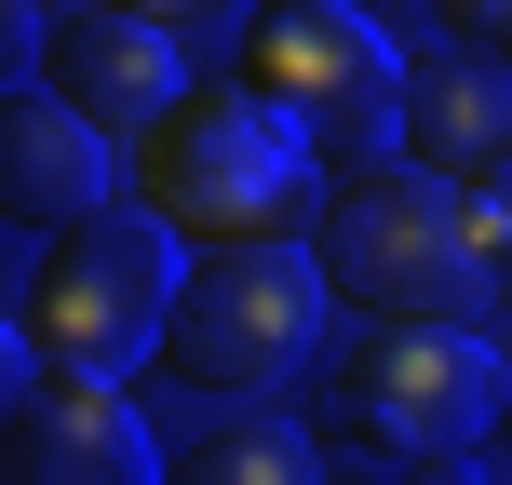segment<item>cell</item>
Listing matches in <instances>:
<instances>
[{
	"instance_id": "cell-3",
	"label": "cell",
	"mask_w": 512,
	"mask_h": 485,
	"mask_svg": "<svg viewBox=\"0 0 512 485\" xmlns=\"http://www.w3.org/2000/svg\"><path fill=\"white\" fill-rule=\"evenodd\" d=\"M499 418V337L459 324V337H391L364 324L351 351L324 364V485H364V459H472Z\"/></svg>"
},
{
	"instance_id": "cell-11",
	"label": "cell",
	"mask_w": 512,
	"mask_h": 485,
	"mask_svg": "<svg viewBox=\"0 0 512 485\" xmlns=\"http://www.w3.org/2000/svg\"><path fill=\"white\" fill-rule=\"evenodd\" d=\"M162 485H324V459H310L297 432H270V418H256V432H203V445H176V472Z\"/></svg>"
},
{
	"instance_id": "cell-16",
	"label": "cell",
	"mask_w": 512,
	"mask_h": 485,
	"mask_svg": "<svg viewBox=\"0 0 512 485\" xmlns=\"http://www.w3.org/2000/svg\"><path fill=\"white\" fill-rule=\"evenodd\" d=\"M391 485H486V459H418V472H391Z\"/></svg>"
},
{
	"instance_id": "cell-6",
	"label": "cell",
	"mask_w": 512,
	"mask_h": 485,
	"mask_svg": "<svg viewBox=\"0 0 512 485\" xmlns=\"http://www.w3.org/2000/svg\"><path fill=\"white\" fill-rule=\"evenodd\" d=\"M310 337H324V270H310V243L189 256L176 310H162V364H176L189 391H270Z\"/></svg>"
},
{
	"instance_id": "cell-15",
	"label": "cell",
	"mask_w": 512,
	"mask_h": 485,
	"mask_svg": "<svg viewBox=\"0 0 512 485\" xmlns=\"http://www.w3.org/2000/svg\"><path fill=\"white\" fill-rule=\"evenodd\" d=\"M27 391H41V351H27V324H14V310H0V418H14Z\"/></svg>"
},
{
	"instance_id": "cell-8",
	"label": "cell",
	"mask_w": 512,
	"mask_h": 485,
	"mask_svg": "<svg viewBox=\"0 0 512 485\" xmlns=\"http://www.w3.org/2000/svg\"><path fill=\"white\" fill-rule=\"evenodd\" d=\"M108 189H122V149L81 135L41 81H14V95H0V230L68 243V230H95V216H108Z\"/></svg>"
},
{
	"instance_id": "cell-14",
	"label": "cell",
	"mask_w": 512,
	"mask_h": 485,
	"mask_svg": "<svg viewBox=\"0 0 512 485\" xmlns=\"http://www.w3.org/2000/svg\"><path fill=\"white\" fill-rule=\"evenodd\" d=\"M27 68H41V14H27V0H0V95H14Z\"/></svg>"
},
{
	"instance_id": "cell-1",
	"label": "cell",
	"mask_w": 512,
	"mask_h": 485,
	"mask_svg": "<svg viewBox=\"0 0 512 485\" xmlns=\"http://www.w3.org/2000/svg\"><path fill=\"white\" fill-rule=\"evenodd\" d=\"M135 216H149L162 243H203V256H230V243H310L324 162H310L297 122L256 108L243 81H189V95L135 135Z\"/></svg>"
},
{
	"instance_id": "cell-4",
	"label": "cell",
	"mask_w": 512,
	"mask_h": 485,
	"mask_svg": "<svg viewBox=\"0 0 512 485\" xmlns=\"http://www.w3.org/2000/svg\"><path fill=\"white\" fill-rule=\"evenodd\" d=\"M162 310H176V243L149 230L135 203H108L95 230L41 243V283H27V351L41 378H81V391H122L135 364L162 351Z\"/></svg>"
},
{
	"instance_id": "cell-17",
	"label": "cell",
	"mask_w": 512,
	"mask_h": 485,
	"mask_svg": "<svg viewBox=\"0 0 512 485\" xmlns=\"http://www.w3.org/2000/svg\"><path fill=\"white\" fill-rule=\"evenodd\" d=\"M499 405H512V337H499Z\"/></svg>"
},
{
	"instance_id": "cell-5",
	"label": "cell",
	"mask_w": 512,
	"mask_h": 485,
	"mask_svg": "<svg viewBox=\"0 0 512 485\" xmlns=\"http://www.w3.org/2000/svg\"><path fill=\"white\" fill-rule=\"evenodd\" d=\"M243 95L283 108L310 162L337 149L364 176V162H391V135H405V54H391V27L337 14V0H283V14L243 27Z\"/></svg>"
},
{
	"instance_id": "cell-10",
	"label": "cell",
	"mask_w": 512,
	"mask_h": 485,
	"mask_svg": "<svg viewBox=\"0 0 512 485\" xmlns=\"http://www.w3.org/2000/svg\"><path fill=\"white\" fill-rule=\"evenodd\" d=\"M391 162H405V176H432V189L512 176V81L472 68V54L405 68V135H391Z\"/></svg>"
},
{
	"instance_id": "cell-7",
	"label": "cell",
	"mask_w": 512,
	"mask_h": 485,
	"mask_svg": "<svg viewBox=\"0 0 512 485\" xmlns=\"http://www.w3.org/2000/svg\"><path fill=\"white\" fill-rule=\"evenodd\" d=\"M41 95L68 108L81 135L135 149V135H149L162 108L189 95V81H176V41H162V14H54V27H41Z\"/></svg>"
},
{
	"instance_id": "cell-9",
	"label": "cell",
	"mask_w": 512,
	"mask_h": 485,
	"mask_svg": "<svg viewBox=\"0 0 512 485\" xmlns=\"http://www.w3.org/2000/svg\"><path fill=\"white\" fill-rule=\"evenodd\" d=\"M149 459H162L149 418L122 391H81V378H41L0 418V485H162Z\"/></svg>"
},
{
	"instance_id": "cell-13",
	"label": "cell",
	"mask_w": 512,
	"mask_h": 485,
	"mask_svg": "<svg viewBox=\"0 0 512 485\" xmlns=\"http://www.w3.org/2000/svg\"><path fill=\"white\" fill-rule=\"evenodd\" d=\"M445 27H472V68L512 81V0H472V14H445Z\"/></svg>"
},
{
	"instance_id": "cell-12",
	"label": "cell",
	"mask_w": 512,
	"mask_h": 485,
	"mask_svg": "<svg viewBox=\"0 0 512 485\" xmlns=\"http://www.w3.org/2000/svg\"><path fill=\"white\" fill-rule=\"evenodd\" d=\"M459 243H472V270H486V297L512 283V176H472L459 189Z\"/></svg>"
},
{
	"instance_id": "cell-2",
	"label": "cell",
	"mask_w": 512,
	"mask_h": 485,
	"mask_svg": "<svg viewBox=\"0 0 512 485\" xmlns=\"http://www.w3.org/2000/svg\"><path fill=\"white\" fill-rule=\"evenodd\" d=\"M310 270H324V297H351V324H391V337H459L486 310V270L459 243V189L405 176V162H364L324 189Z\"/></svg>"
}]
</instances>
